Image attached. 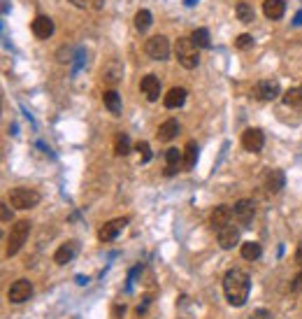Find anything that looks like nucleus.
<instances>
[{
    "label": "nucleus",
    "instance_id": "obj_29",
    "mask_svg": "<svg viewBox=\"0 0 302 319\" xmlns=\"http://www.w3.org/2000/svg\"><path fill=\"white\" fill-rule=\"evenodd\" d=\"M191 37H193V42L195 44H198V47L200 49H207V47H209V30H207V28H198V30H193V35H191Z\"/></svg>",
    "mask_w": 302,
    "mask_h": 319
},
{
    "label": "nucleus",
    "instance_id": "obj_6",
    "mask_svg": "<svg viewBox=\"0 0 302 319\" xmlns=\"http://www.w3.org/2000/svg\"><path fill=\"white\" fill-rule=\"evenodd\" d=\"M279 93H281V86L277 79H260L254 86V96L258 100H277Z\"/></svg>",
    "mask_w": 302,
    "mask_h": 319
},
{
    "label": "nucleus",
    "instance_id": "obj_36",
    "mask_svg": "<svg viewBox=\"0 0 302 319\" xmlns=\"http://www.w3.org/2000/svg\"><path fill=\"white\" fill-rule=\"evenodd\" d=\"M123 312H126V307H121V305H119V307H114V317H116V319H119Z\"/></svg>",
    "mask_w": 302,
    "mask_h": 319
},
{
    "label": "nucleus",
    "instance_id": "obj_2",
    "mask_svg": "<svg viewBox=\"0 0 302 319\" xmlns=\"http://www.w3.org/2000/svg\"><path fill=\"white\" fill-rule=\"evenodd\" d=\"M198 44L193 42V37H179L175 44V54H177V61H179L184 68H195L200 61V54H198Z\"/></svg>",
    "mask_w": 302,
    "mask_h": 319
},
{
    "label": "nucleus",
    "instance_id": "obj_23",
    "mask_svg": "<svg viewBox=\"0 0 302 319\" xmlns=\"http://www.w3.org/2000/svg\"><path fill=\"white\" fill-rule=\"evenodd\" d=\"M260 254H263V247H260L258 242L249 240V242H244V245H242V256H244L247 261H258Z\"/></svg>",
    "mask_w": 302,
    "mask_h": 319
},
{
    "label": "nucleus",
    "instance_id": "obj_8",
    "mask_svg": "<svg viewBox=\"0 0 302 319\" xmlns=\"http://www.w3.org/2000/svg\"><path fill=\"white\" fill-rule=\"evenodd\" d=\"M263 145H265V135H263V131L260 128H247V131L242 133V147L247 151H260L263 149Z\"/></svg>",
    "mask_w": 302,
    "mask_h": 319
},
{
    "label": "nucleus",
    "instance_id": "obj_1",
    "mask_svg": "<svg viewBox=\"0 0 302 319\" xmlns=\"http://www.w3.org/2000/svg\"><path fill=\"white\" fill-rule=\"evenodd\" d=\"M223 291L230 305L242 307L249 298V291H251V280L242 268H230L223 277Z\"/></svg>",
    "mask_w": 302,
    "mask_h": 319
},
{
    "label": "nucleus",
    "instance_id": "obj_5",
    "mask_svg": "<svg viewBox=\"0 0 302 319\" xmlns=\"http://www.w3.org/2000/svg\"><path fill=\"white\" fill-rule=\"evenodd\" d=\"M144 51L149 59L154 61H165L170 56V40L165 35H154L146 40L144 44Z\"/></svg>",
    "mask_w": 302,
    "mask_h": 319
},
{
    "label": "nucleus",
    "instance_id": "obj_17",
    "mask_svg": "<svg viewBox=\"0 0 302 319\" xmlns=\"http://www.w3.org/2000/svg\"><path fill=\"white\" fill-rule=\"evenodd\" d=\"M237 242H240V231L233 224H228V226H223V229L218 231V245L223 247V249H233Z\"/></svg>",
    "mask_w": 302,
    "mask_h": 319
},
{
    "label": "nucleus",
    "instance_id": "obj_4",
    "mask_svg": "<svg viewBox=\"0 0 302 319\" xmlns=\"http://www.w3.org/2000/svg\"><path fill=\"white\" fill-rule=\"evenodd\" d=\"M10 203L17 207V210H30L40 203V193L35 189H28V187H17L10 191Z\"/></svg>",
    "mask_w": 302,
    "mask_h": 319
},
{
    "label": "nucleus",
    "instance_id": "obj_31",
    "mask_svg": "<svg viewBox=\"0 0 302 319\" xmlns=\"http://www.w3.org/2000/svg\"><path fill=\"white\" fill-rule=\"evenodd\" d=\"M135 149H137L139 151V154H142V161H149V158H151V149H149V142H139V145L137 147H135Z\"/></svg>",
    "mask_w": 302,
    "mask_h": 319
},
{
    "label": "nucleus",
    "instance_id": "obj_7",
    "mask_svg": "<svg viewBox=\"0 0 302 319\" xmlns=\"http://www.w3.org/2000/svg\"><path fill=\"white\" fill-rule=\"evenodd\" d=\"M7 296H10V303H26L33 296V284H30V280H17V282H12Z\"/></svg>",
    "mask_w": 302,
    "mask_h": 319
},
{
    "label": "nucleus",
    "instance_id": "obj_18",
    "mask_svg": "<svg viewBox=\"0 0 302 319\" xmlns=\"http://www.w3.org/2000/svg\"><path fill=\"white\" fill-rule=\"evenodd\" d=\"M184 100H186V89H184V86H175V89H170L168 93H165L163 105L168 110H177L184 105Z\"/></svg>",
    "mask_w": 302,
    "mask_h": 319
},
{
    "label": "nucleus",
    "instance_id": "obj_15",
    "mask_svg": "<svg viewBox=\"0 0 302 319\" xmlns=\"http://www.w3.org/2000/svg\"><path fill=\"white\" fill-rule=\"evenodd\" d=\"M286 187V175L281 168H272L270 173L265 175V189L270 193H279Z\"/></svg>",
    "mask_w": 302,
    "mask_h": 319
},
{
    "label": "nucleus",
    "instance_id": "obj_37",
    "mask_svg": "<svg viewBox=\"0 0 302 319\" xmlns=\"http://www.w3.org/2000/svg\"><path fill=\"white\" fill-rule=\"evenodd\" d=\"M265 317H267L265 310H258V312H256V319H265Z\"/></svg>",
    "mask_w": 302,
    "mask_h": 319
},
{
    "label": "nucleus",
    "instance_id": "obj_34",
    "mask_svg": "<svg viewBox=\"0 0 302 319\" xmlns=\"http://www.w3.org/2000/svg\"><path fill=\"white\" fill-rule=\"evenodd\" d=\"M295 261L302 265V240L297 242V249H295Z\"/></svg>",
    "mask_w": 302,
    "mask_h": 319
},
{
    "label": "nucleus",
    "instance_id": "obj_38",
    "mask_svg": "<svg viewBox=\"0 0 302 319\" xmlns=\"http://www.w3.org/2000/svg\"><path fill=\"white\" fill-rule=\"evenodd\" d=\"M295 24H302V12H297V17H295Z\"/></svg>",
    "mask_w": 302,
    "mask_h": 319
},
{
    "label": "nucleus",
    "instance_id": "obj_35",
    "mask_svg": "<svg viewBox=\"0 0 302 319\" xmlns=\"http://www.w3.org/2000/svg\"><path fill=\"white\" fill-rule=\"evenodd\" d=\"M74 7H89L91 5V0H70Z\"/></svg>",
    "mask_w": 302,
    "mask_h": 319
},
{
    "label": "nucleus",
    "instance_id": "obj_25",
    "mask_svg": "<svg viewBox=\"0 0 302 319\" xmlns=\"http://www.w3.org/2000/svg\"><path fill=\"white\" fill-rule=\"evenodd\" d=\"M237 19H240L242 24H251L256 19V12H254V7L249 5V3H237Z\"/></svg>",
    "mask_w": 302,
    "mask_h": 319
},
{
    "label": "nucleus",
    "instance_id": "obj_24",
    "mask_svg": "<svg viewBox=\"0 0 302 319\" xmlns=\"http://www.w3.org/2000/svg\"><path fill=\"white\" fill-rule=\"evenodd\" d=\"M195 161H198V145L195 142H188L184 147V170H191L195 166Z\"/></svg>",
    "mask_w": 302,
    "mask_h": 319
},
{
    "label": "nucleus",
    "instance_id": "obj_10",
    "mask_svg": "<svg viewBox=\"0 0 302 319\" xmlns=\"http://www.w3.org/2000/svg\"><path fill=\"white\" fill-rule=\"evenodd\" d=\"M233 215H235V210H233L230 205H216L209 215V222L216 231H221L223 226H228V224L233 222Z\"/></svg>",
    "mask_w": 302,
    "mask_h": 319
},
{
    "label": "nucleus",
    "instance_id": "obj_28",
    "mask_svg": "<svg viewBox=\"0 0 302 319\" xmlns=\"http://www.w3.org/2000/svg\"><path fill=\"white\" fill-rule=\"evenodd\" d=\"M128 151H130V140H128V135L119 133L114 138V154L116 156H126Z\"/></svg>",
    "mask_w": 302,
    "mask_h": 319
},
{
    "label": "nucleus",
    "instance_id": "obj_21",
    "mask_svg": "<svg viewBox=\"0 0 302 319\" xmlns=\"http://www.w3.org/2000/svg\"><path fill=\"white\" fill-rule=\"evenodd\" d=\"M103 102H105V108L112 112L114 117L121 115V96H119V91L116 89H107L103 93Z\"/></svg>",
    "mask_w": 302,
    "mask_h": 319
},
{
    "label": "nucleus",
    "instance_id": "obj_19",
    "mask_svg": "<svg viewBox=\"0 0 302 319\" xmlns=\"http://www.w3.org/2000/svg\"><path fill=\"white\" fill-rule=\"evenodd\" d=\"M263 12H265V17L272 19V21L281 19V17H284V12H286L284 0H265V3H263Z\"/></svg>",
    "mask_w": 302,
    "mask_h": 319
},
{
    "label": "nucleus",
    "instance_id": "obj_11",
    "mask_svg": "<svg viewBox=\"0 0 302 319\" xmlns=\"http://www.w3.org/2000/svg\"><path fill=\"white\" fill-rule=\"evenodd\" d=\"M139 89H142V93H144L146 100L156 102L158 98H161V79H158L156 75H144L142 82H139Z\"/></svg>",
    "mask_w": 302,
    "mask_h": 319
},
{
    "label": "nucleus",
    "instance_id": "obj_12",
    "mask_svg": "<svg viewBox=\"0 0 302 319\" xmlns=\"http://www.w3.org/2000/svg\"><path fill=\"white\" fill-rule=\"evenodd\" d=\"M121 79H123V63L121 61H107L103 66V82L105 84H109V86H114V84H119Z\"/></svg>",
    "mask_w": 302,
    "mask_h": 319
},
{
    "label": "nucleus",
    "instance_id": "obj_9",
    "mask_svg": "<svg viewBox=\"0 0 302 319\" xmlns=\"http://www.w3.org/2000/svg\"><path fill=\"white\" fill-rule=\"evenodd\" d=\"M235 219L247 229V226H251V222H254V215H256V207H254V200L249 198H242L235 203Z\"/></svg>",
    "mask_w": 302,
    "mask_h": 319
},
{
    "label": "nucleus",
    "instance_id": "obj_3",
    "mask_svg": "<svg viewBox=\"0 0 302 319\" xmlns=\"http://www.w3.org/2000/svg\"><path fill=\"white\" fill-rule=\"evenodd\" d=\"M28 235H30V222L28 219H19L17 224H12L10 238H7V256H14V254L24 247V242L28 240Z\"/></svg>",
    "mask_w": 302,
    "mask_h": 319
},
{
    "label": "nucleus",
    "instance_id": "obj_32",
    "mask_svg": "<svg viewBox=\"0 0 302 319\" xmlns=\"http://www.w3.org/2000/svg\"><path fill=\"white\" fill-rule=\"evenodd\" d=\"M0 219H3V224L12 222V212H10V205H7V203L0 205Z\"/></svg>",
    "mask_w": 302,
    "mask_h": 319
},
{
    "label": "nucleus",
    "instance_id": "obj_14",
    "mask_svg": "<svg viewBox=\"0 0 302 319\" xmlns=\"http://www.w3.org/2000/svg\"><path fill=\"white\" fill-rule=\"evenodd\" d=\"M126 224H128V219L126 217H121V219H112V222H107L103 226V229L98 231V238L103 242H109V240H114L116 235L121 233V231L126 229Z\"/></svg>",
    "mask_w": 302,
    "mask_h": 319
},
{
    "label": "nucleus",
    "instance_id": "obj_22",
    "mask_svg": "<svg viewBox=\"0 0 302 319\" xmlns=\"http://www.w3.org/2000/svg\"><path fill=\"white\" fill-rule=\"evenodd\" d=\"M165 161H168L165 175H175V173H177V168H179V163H184L181 149H177V147H170V149L165 151Z\"/></svg>",
    "mask_w": 302,
    "mask_h": 319
},
{
    "label": "nucleus",
    "instance_id": "obj_26",
    "mask_svg": "<svg viewBox=\"0 0 302 319\" xmlns=\"http://www.w3.org/2000/svg\"><path fill=\"white\" fill-rule=\"evenodd\" d=\"M151 21H154V19H151L149 10H139V12L135 14V28H137L139 33H146L149 26H151Z\"/></svg>",
    "mask_w": 302,
    "mask_h": 319
},
{
    "label": "nucleus",
    "instance_id": "obj_27",
    "mask_svg": "<svg viewBox=\"0 0 302 319\" xmlns=\"http://www.w3.org/2000/svg\"><path fill=\"white\" fill-rule=\"evenodd\" d=\"M284 102L288 105V108L302 110V89H288L284 93Z\"/></svg>",
    "mask_w": 302,
    "mask_h": 319
},
{
    "label": "nucleus",
    "instance_id": "obj_20",
    "mask_svg": "<svg viewBox=\"0 0 302 319\" xmlns=\"http://www.w3.org/2000/svg\"><path fill=\"white\" fill-rule=\"evenodd\" d=\"M177 133H179V121L177 119H168V121H163V124H161V128H158V140H161V142H170V140L175 138Z\"/></svg>",
    "mask_w": 302,
    "mask_h": 319
},
{
    "label": "nucleus",
    "instance_id": "obj_16",
    "mask_svg": "<svg viewBox=\"0 0 302 319\" xmlns=\"http://www.w3.org/2000/svg\"><path fill=\"white\" fill-rule=\"evenodd\" d=\"M33 33H35L37 40H47V37H51V33H54V21L49 17H44V14H40V17H35V21H33Z\"/></svg>",
    "mask_w": 302,
    "mask_h": 319
},
{
    "label": "nucleus",
    "instance_id": "obj_33",
    "mask_svg": "<svg viewBox=\"0 0 302 319\" xmlns=\"http://www.w3.org/2000/svg\"><path fill=\"white\" fill-rule=\"evenodd\" d=\"M290 291H302V273H297L295 280L290 282Z\"/></svg>",
    "mask_w": 302,
    "mask_h": 319
},
{
    "label": "nucleus",
    "instance_id": "obj_13",
    "mask_svg": "<svg viewBox=\"0 0 302 319\" xmlns=\"http://www.w3.org/2000/svg\"><path fill=\"white\" fill-rule=\"evenodd\" d=\"M77 252H79V242L77 240H67V242H63V245L56 249L54 261L58 265H65V263H70V261L77 256Z\"/></svg>",
    "mask_w": 302,
    "mask_h": 319
},
{
    "label": "nucleus",
    "instance_id": "obj_30",
    "mask_svg": "<svg viewBox=\"0 0 302 319\" xmlns=\"http://www.w3.org/2000/svg\"><path fill=\"white\" fill-rule=\"evenodd\" d=\"M251 44H254V35H249V33H242V35L235 40L237 49H247V47H251Z\"/></svg>",
    "mask_w": 302,
    "mask_h": 319
}]
</instances>
